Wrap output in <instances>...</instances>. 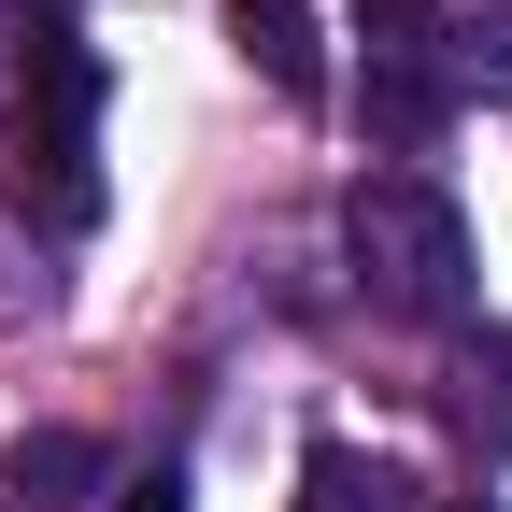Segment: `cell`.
<instances>
[{
	"mask_svg": "<svg viewBox=\"0 0 512 512\" xmlns=\"http://www.w3.org/2000/svg\"><path fill=\"white\" fill-rule=\"evenodd\" d=\"M441 413H456L470 456H512V328L456 342V370H441Z\"/></svg>",
	"mask_w": 512,
	"mask_h": 512,
	"instance_id": "5b68a950",
	"label": "cell"
},
{
	"mask_svg": "<svg viewBox=\"0 0 512 512\" xmlns=\"http://www.w3.org/2000/svg\"><path fill=\"white\" fill-rule=\"evenodd\" d=\"M228 29H242V57L271 72L285 100H328V43H313V0H228Z\"/></svg>",
	"mask_w": 512,
	"mask_h": 512,
	"instance_id": "8992f818",
	"label": "cell"
},
{
	"mask_svg": "<svg viewBox=\"0 0 512 512\" xmlns=\"http://www.w3.org/2000/svg\"><path fill=\"white\" fill-rule=\"evenodd\" d=\"M299 512H427L399 470H384V456H356V441H328V456H313L299 470Z\"/></svg>",
	"mask_w": 512,
	"mask_h": 512,
	"instance_id": "52a82bcc",
	"label": "cell"
},
{
	"mask_svg": "<svg viewBox=\"0 0 512 512\" xmlns=\"http://www.w3.org/2000/svg\"><path fill=\"white\" fill-rule=\"evenodd\" d=\"M100 484H114V456L86 427H29L15 456H0V512H86Z\"/></svg>",
	"mask_w": 512,
	"mask_h": 512,
	"instance_id": "277c9868",
	"label": "cell"
},
{
	"mask_svg": "<svg viewBox=\"0 0 512 512\" xmlns=\"http://www.w3.org/2000/svg\"><path fill=\"white\" fill-rule=\"evenodd\" d=\"M0 185H15V214L43 200V228H86V214H100V57H86L72 29H29V57H15Z\"/></svg>",
	"mask_w": 512,
	"mask_h": 512,
	"instance_id": "6da1fadb",
	"label": "cell"
},
{
	"mask_svg": "<svg viewBox=\"0 0 512 512\" xmlns=\"http://www.w3.org/2000/svg\"><path fill=\"white\" fill-rule=\"evenodd\" d=\"M342 256H356L370 313H413V328H456L470 313V214L427 171H356L342 185Z\"/></svg>",
	"mask_w": 512,
	"mask_h": 512,
	"instance_id": "7a4b0ae2",
	"label": "cell"
},
{
	"mask_svg": "<svg viewBox=\"0 0 512 512\" xmlns=\"http://www.w3.org/2000/svg\"><path fill=\"white\" fill-rule=\"evenodd\" d=\"M114 512H185V470H143V484H114Z\"/></svg>",
	"mask_w": 512,
	"mask_h": 512,
	"instance_id": "ba28073f",
	"label": "cell"
},
{
	"mask_svg": "<svg viewBox=\"0 0 512 512\" xmlns=\"http://www.w3.org/2000/svg\"><path fill=\"white\" fill-rule=\"evenodd\" d=\"M356 43H370V128L384 143H427L441 100H456L441 86V57H456L441 43V0H356Z\"/></svg>",
	"mask_w": 512,
	"mask_h": 512,
	"instance_id": "3957f363",
	"label": "cell"
}]
</instances>
